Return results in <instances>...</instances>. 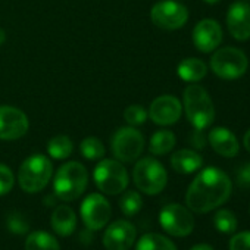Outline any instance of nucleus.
I'll use <instances>...</instances> for the list:
<instances>
[{
    "label": "nucleus",
    "mask_w": 250,
    "mask_h": 250,
    "mask_svg": "<svg viewBox=\"0 0 250 250\" xmlns=\"http://www.w3.org/2000/svg\"><path fill=\"white\" fill-rule=\"evenodd\" d=\"M231 191L232 186L229 177L224 171L209 167L199 172L190 184L186 194V203L190 210L206 213L224 205L229 199Z\"/></svg>",
    "instance_id": "f257e3e1"
},
{
    "label": "nucleus",
    "mask_w": 250,
    "mask_h": 250,
    "mask_svg": "<svg viewBox=\"0 0 250 250\" xmlns=\"http://www.w3.org/2000/svg\"><path fill=\"white\" fill-rule=\"evenodd\" d=\"M184 110L190 124L202 131L215 119V107L208 91L199 84H190L184 90Z\"/></svg>",
    "instance_id": "f03ea898"
},
{
    "label": "nucleus",
    "mask_w": 250,
    "mask_h": 250,
    "mask_svg": "<svg viewBox=\"0 0 250 250\" xmlns=\"http://www.w3.org/2000/svg\"><path fill=\"white\" fill-rule=\"evenodd\" d=\"M88 174L80 162H68L62 165L53 181L55 196L63 202L77 200L87 188Z\"/></svg>",
    "instance_id": "7ed1b4c3"
},
{
    "label": "nucleus",
    "mask_w": 250,
    "mask_h": 250,
    "mask_svg": "<svg viewBox=\"0 0 250 250\" xmlns=\"http://www.w3.org/2000/svg\"><path fill=\"white\" fill-rule=\"evenodd\" d=\"M53 174V165L44 155H31L27 158L18 172V181L24 191L37 193L42 191L50 181Z\"/></svg>",
    "instance_id": "20e7f679"
},
{
    "label": "nucleus",
    "mask_w": 250,
    "mask_h": 250,
    "mask_svg": "<svg viewBox=\"0 0 250 250\" xmlns=\"http://www.w3.org/2000/svg\"><path fill=\"white\" fill-rule=\"evenodd\" d=\"M133 180L140 191L153 196L165 188L168 183V174L159 161L153 158H143L134 167Z\"/></svg>",
    "instance_id": "39448f33"
},
{
    "label": "nucleus",
    "mask_w": 250,
    "mask_h": 250,
    "mask_svg": "<svg viewBox=\"0 0 250 250\" xmlns=\"http://www.w3.org/2000/svg\"><path fill=\"white\" fill-rule=\"evenodd\" d=\"M97 188L109 196L122 193L128 186V172L125 167L115 159H104L97 164L93 172Z\"/></svg>",
    "instance_id": "423d86ee"
},
{
    "label": "nucleus",
    "mask_w": 250,
    "mask_h": 250,
    "mask_svg": "<svg viewBox=\"0 0 250 250\" xmlns=\"http://www.w3.org/2000/svg\"><path fill=\"white\" fill-rule=\"evenodd\" d=\"M247 56L237 47L218 49L210 58V68L222 80H235L247 71Z\"/></svg>",
    "instance_id": "0eeeda50"
},
{
    "label": "nucleus",
    "mask_w": 250,
    "mask_h": 250,
    "mask_svg": "<svg viewBox=\"0 0 250 250\" xmlns=\"http://www.w3.org/2000/svg\"><path fill=\"white\" fill-rule=\"evenodd\" d=\"M112 153L119 162H134L145 149V137L134 127L119 128L112 137Z\"/></svg>",
    "instance_id": "6e6552de"
},
{
    "label": "nucleus",
    "mask_w": 250,
    "mask_h": 250,
    "mask_svg": "<svg viewBox=\"0 0 250 250\" xmlns=\"http://www.w3.org/2000/svg\"><path fill=\"white\" fill-rule=\"evenodd\" d=\"M162 228L174 237H186L194 229V218L188 208L178 203L167 205L159 213Z\"/></svg>",
    "instance_id": "1a4fd4ad"
},
{
    "label": "nucleus",
    "mask_w": 250,
    "mask_h": 250,
    "mask_svg": "<svg viewBox=\"0 0 250 250\" xmlns=\"http://www.w3.org/2000/svg\"><path fill=\"white\" fill-rule=\"evenodd\" d=\"M150 18L156 27L172 31L184 27L188 20V11L184 5L174 0H161L152 8Z\"/></svg>",
    "instance_id": "9d476101"
},
{
    "label": "nucleus",
    "mask_w": 250,
    "mask_h": 250,
    "mask_svg": "<svg viewBox=\"0 0 250 250\" xmlns=\"http://www.w3.org/2000/svg\"><path fill=\"white\" fill-rule=\"evenodd\" d=\"M81 218L87 229L90 231H99L102 229L110 219L112 209L110 203L97 193L88 194L83 203H81Z\"/></svg>",
    "instance_id": "9b49d317"
},
{
    "label": "nucleus",
    "mask_w": 250,
    "mask_h": 250,
    "mask_svg": "<svg viewBox=\"0 0 250 250\" xmlns=\"http://www.w3.org/2000/svg\"><path fill=\"white\" fill-rule=\"evenodd\" d=\"M28 116L18 107L0 106V140H18L27 134Z\"/></svg>",
    "instance_id": "f8f14e48"
},
{
    "label": "nucleus",
    "mask_w": 250,
    "mask_h": 250,
    "mask_svg": "<svg viewBox=\"0 0 250 250\" xmlns=\"http://www.w3.org/2000/svg\"><path fill=\"white\" fill-rule=\"evenodd\" d=\"M137 229L128 221L112 222L103 234V246L106 250H130L136 241Z\"/></svg>",
    "instance_id": "ddd939ff"
},
{
    "label": "nucleus",
    "mask_w": 250,
    "mask_h": 250,
    "mask_svg": "<svg viewBox=\"0 0 250 250\" xmlns=\"http://www.w3.org/2000/svg\"><path fill=\"white\" fill-rule=\"evenodd\" d=\"M227 27L235 40L246 42L250 39V5L246 0H237L228 8Z\"/></svg>",
    "instance_id": "4468645a"
},
{
    "label": "nucleus",
    "mask_w": 250,
    "mask_h": 250,
    "mask_svg": "<svg viewBox=\"0 0 250 250\" xmlns=\"http://www.w3.org/2000/svg\"><path fill=\"white\" fill-rule=\"evenodd\" d=\"M183 112L181 102L171 94H164L155 99L149 109L150 119L158 125H172L175 124Z\"/></svg>",
    "instance_id": "2eb2a0df"
},
{
    "label": "nucleus",
    "mask_w": 250,
    "mask_h": 250,
    "mask_svg": "<svg viewBox=\"0 0 250 250\" xmlns=\"http://www.w3.org/2000/svg\"><path fill=\"white\" fill-rule=\"evenodd\" d=\"M221 42L222 30L215 20H202L193 30V43L203 53L215 50Z\"/></svg>",
    "instance_id": "dca6fc26"
},
{
    "label": "nucleus",
    "mask_w": 250,
    "mask_h": 250,
    "mask_svg": "<svg viewBox=\"0 0 250 250\" xmlns=\"http://www.w3.org/2000/svg\"><path fill=\"white\" fill-rule=\"evenodd\" d=\"M208 140H209V145L212 146V149L224 158H234L238 155V150H240L238 140L234 136V133H231L225 127L213 128L209 133Z\"/></svg>",
    "instance_id": "f3484780"
},
{
    "label": "nucleus",
    "mask_w": 250,
    "mask_h": 250,
    "mask_svg": "<svg viewBox=\"0 0 250 250\" xmlns=\"http://www.w3.org/2000/svg\"><path fill=\"white\" fill-rule=\"evenodd\" d=\"M77 227V216L72 208L66 205L56 206V209L52 213V228L56 234L62 237H68L75 231Z\"/></svg>",
    "instance_id": "a211bd4d"
},
{
    "label": "nucleus",
    "mask_w": 250,
    "mask_h": 250,
    "mask_svg": "<svg viewBox=\"0 0 250 250\" xmlns=\"http://www.w3.org/2000/svg\"><path fill=\"white\" fill-rule=\"evenodd\" d=\"M203 165L202 156L190 149H181L171 156V167L180 174H191Z\"/></svg>",
    "instance_id": "6ab92c4d"
},
{
    "label": "nucleus",
    "mask_w": 250,
    "mask_h": 250,
    "mask_svg": "<svg viewBox=\"0 0 250 250\" xmlns=\"http://www.w3.org/2000/svg\"><path fill=\"white\" fill-rule=\"evenodd\" d=\"M177 72L181 80H184L187 83H197L202 78H205V75L208 72V66L203 61H200L197 58H187V59L181 61Z\"/></svg>",
    "instance_id": "aec40b11"
},
{
    "label": "nucleus",
    "mask_w": 250,
    "mask_h": 250,
    "mask_svg": "<svg viewBox=\"0 0 250 250\" xmlns=\"http://www.w3.org/2000/svg\"><path fill=\"white\" fill-rule=\"evenodd\" d=\"M175 146V136L169 130H159L150 139V153L156 156H164L169 153Z\"/></svg>",
    "instance_id": "412c9836"
},
{
    "label": "nucleus",
    "mask_w": 250,
    "mask_h": 250,
    "mask_svg": "<svg viewBox=\"0 0 250 250\" xmlns=\"http://www.w3.org/2000/svg\"><path fill=\"white\" fill-rule=\"evenodd\" d=\"M25 250H61V247L58 240L52 234L46 231H36L28 234Z\"/></svg>",
    "instance_id": "4be33fe9"
},
{
    "label": "nucleus",
    "mask_w": 250,
    "mask_h": 250,
    "mask_svg": "<svg viewBox=\"0 0 250 250\" xmlns=\"http://www.w3.org/2000/svg\"><path fill=\"white\" fill-rule=\"evenodd\" d=\"M136 250H177V247L165 235L156 232H147L139 240Z\"/></svg>",
    "instance_id": "5701e85b"
},
{
    "label": "nucleus",
    "mask_w": 250,
    "mask_h": 250,
    "mask_svg": "<svg viewBox=\"0 0 250 250\" xmlns=\"http://www.w3.org/2000/svg\"><path fill=\"white\" fill-rule=\"evenodd\" d=\"M74 150L72 140L68 136H56L49 140L47 152L53 159H66Z\"/></svg>",
    "instance_id": "b1692460"
},
{
    "label": "nucleus",
    "mask_w": 250,
    "mask_h": 250,
    "mask_svg": "<svg viewBox=\"0 0 250 250\" xmlns=\"http://www.w3.org/2000/svg\"><path fill=\"white\" fill-rule=\"evenodd\" d=\"M119 208L125 216H134L137 215L142 208H143V200L142 196L137 191H127L121 199H119Z\"/></svg>",
    "instance_id": "393cba45"
},
{
    "label": "nucleus",
    "mask_w": 250,
    "mask_h": 250,
    "mask_svg": "<svg viewBox=\"0 0 250 250\" xmlns=\"http://www.w3.org/2000/svg\"><path fill=\"white\" fill-rule=\"evenodd\" d=\"M80 152L81 155L88 159V161H97L104 156V146L103 143L96 139V137H87L81 142L80 145Z\"/></svg>",
    "instance_id": "a878e982"
},
{
    "label": "nucleus",
    "mask_w": 250,
    "mask_h": 250,
    "mask_svg": "<svg viewBox=\"0 0 250 250\" xmlns=\"http://www.w3.org/2000/svg\"><path fill=\"white\" fill-rule=\"evenodd\" d=\"M215 228L222 234H232L237 229V218L228 209H221L215 213L213 218Z\"/></svg>",
    "instance_id": "bb28decb"
},
{
    "label": "nucleus",
    "mask_w": 250,
    "mask_h": 250,
    "mask_svg": "<svg viewBox=\"0 0 250 250\" xmlns=\"http://www.w3.org/2000/svg\"><path fill=\"white\" fill-rule=\"evenodd\" d=\"M149 113L146 112V109L140 104H131L125 109L124 112V118L127 121L131 127H137V125H142L146 122Z\"/></svg>",
    "instance_id": "cd10ccee"
},
{
    "label": "nucleus",
    "mask_w": 250,
    "mask_h": 250,
    "mask_svg": "<svg viewBox=\"0 0 250 250\" xmlns=\"http://www.w3.org/2000/svg\"><path fill=\"white\" fill-rule=\"evenodd\" d=\"M8 228H9L11 232L21 235V234H27V232H28L30 224L27 222V219H25L21 213L12 212V213H9V216H8Z\"/></svg>",
    "instance_id": "c85d7f7f"
},
{
    "label": "nucleus",
    "mask_w": 250,
    "mask_h": 250,
    "mask_svg": "<svg viewBox=\"0 0 250 250\" xmlns=\"http://www.w3.org/2000/svg\"><path fill=\"white\" fill-rule=\"evenodd\" d=\"M14 184H15V177L11 168L0 164V196L8 194L12 190Z\"/></svg>",
    "instance_id": "c756f323"
},
{
    "label": "nucleus",
    "mask_w": 250,
    "mask_h": 250,
    "mask_svg": "<svg viewBox=\"0 0 250 250\" xmlns=\"http://www.w3.org/2000/svg\"><path fill=\"white\" fill-rule=\"evenodd\" d=\"M229 250H250V231H243L229 240Z\"/></svg>",
    "instance_id": "7c9ffc66"
},
{
    "label": "nucleus",
    "mask_w": 250,
    "mask_h": 250,
    "mask_svg": "<svg viewBox=\"0 0 250 250\" xmlns=\"http://www.w3.org/2000/svg\"><path fill=\"white\" fill-rule=\"evenodd\" d=\"M237 181L241 187L250 186V161L240 168V171L237 174Z\"/></svg>",
    "instance_id": "2f4dec72"
},
{
    "label": "nucleus",
    "mask_w": 250,
    "mask_h": 250,
    "mask_svg": "<svg viewBox=\"0 0 250 250\" xmlns=\"http://www.w3.org/2000/svg\"><path fill=\"white\" fill-rule=\"evenodd\" d=\"M190 250H213V247H212V246H209V244L202 243V244H196V246H193Z\"/></svg>",
    "instance_id": "473e14b6"
},
{
    "label": "nucleus",
    "mask_w": 250,
    "mask_h": 250,
    "mask_svg": "<svg viewBox=\"0 0 250 250\" xmlns=\"http://www.w3.org/2000/svg\"><path fill=\"white\" fill-rule=\"evenodd\" d=\"M243 143H244V147H246V150L250 153V130L244 134V140H243Z\"/></svg>",
    "instance_id": "72a5a7b5"
},
{
    "label": "nucleus",
    "mask_w": 250,
    "mask_h": 250,
    "mask_svg": "<svg viewBox=\"0 0 250 250\" xmlns=\"http://www.w3.org/2000/svg\"><path fill=\"white\" fill-rule=\"evenodd\" d=\"M5 40H6V33L2 28H0V44H3Z\"/></svg>",
    "instance_id": "f704fd0d"
},
{
    "label": "nucleus",
    "mask_w": 250,
    "mask_h": 250,
    "mask_svg": "<svg viewBox=\"0 0 250 250\" xmlns=\"http://www.w3.org/2000/svg\"><path fill=\"white\" fill-rule=\"evenodd\" d=\"M203 2H206V3H209V5H213V3H218L219 0H203Z\"/></svg>",
    "instance_id": "c9c22d12"
},
{
    "label": "nucleus",
    "mask_w": 250,
    "mask_h": 250,
    "mask_svg": "<svg viewBox=\"0 0 250 250\" xmlns=\"http://www.w3.org/2000/svg\"><path fill=\"white\" fill-rule=\"evenodd\" d=\"M246 2H247V3H249V2H250V0H246Z\"/></svg>",
    "instance_id": "e433bc0d"
}]
</instances>
